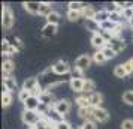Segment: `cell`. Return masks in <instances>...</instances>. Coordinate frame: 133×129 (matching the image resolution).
Segmentation results:
<instances>
[{
    "mask_svg": "<svg viewBox=\"0 0 133 129\" xmlns=\"http://www.w3.org/2000/svg\"><path fill=\"white\" fill-rule=\"evenodd\" d=\"M23 123L27 125V128H35L37 123L42 120V116L39 114V111H30V110H24L21 114Z\"/></svg>",
    "mask_w": 133,
    "mask_h": 129,
    "instance_id": "6da1fadb",
    "label": "cell"
},
{
    "mask_svg": "<svg viewBox=\"0 0 133 129\" xmlns=\"http://www.w3.org/2000/svg\"><path fill=\"white\" fill-rule=\"evenodd\" d=\"M14 23H15V17H14L12 9L6 5H3V9H2V26L5 30H11L14 27Z\"/></svg>",
    "mask_w": 133,
    "mask_h": 129,
    "instance_id": "7a4b0ae2",
    "label": "cell"
},
{
    "mask_svg": "<svg viewBox=\"0 0 133 129\" xmlns=\"http://www.w3.org/2000/svg\"><path fill=\"white\" fill-rule=\"evenodd\" d=\"M51 68H52V72H54V74H57V75H64V74L72 72V68H73V66H70V65H69L66 60H58V62H55Z\"/></svg>",
    "mask_w": 133,
    "mask_h": 129,
    "instance_id": "3957f363",
    "label": "cell"
},
{
    "mask_svg": "<svg viewBox=\"0 0 133 129\" xmlns=\"http://www.w3.org/2000/svg\"><path fill=\"white\" fill-rule=\"evenodd\" d=\"M52 108H54L58 114H61V116L64 117L66 114H69V113H70L72 104H70V101H69V99H58Z\"/></svg>",
    "mask_w": 133,
    "mask_h": 129,
    "instance_id": "277c9868",
    "label": "cell"
},
{
    "mask_svg": "<svg viewBox=\"0 0 133 129\" xmlns=\"http://www.w3.org/2000/svg\"><path fill=\"white\" fill-rule=\"evenodd\" d=\"M91 62H93V57H90L88 54H81L78 59L75 60V68H78V69H81L82 72H85L87 69L90 68Z\"/></svg>",
    "mask_w": 133,
    "mask_h": 129,
    "instance_id": "5b68a950",
    "label": "cell"
},
{
    "mask_svg": "<svg viewBox=\"0 0 133 129\" xmlns=\"http://www.w3.org/2000/svg\"><path fill=\"white\" fill-rule=\"evenodd\" d=\"M93 120L96 123H106L109 120V113L105 108H93Z\"/></svg>",
    "mask_w": 133,
    "mask_h": 129,
    "instance_id": "8992f818",
    "label": "cell"
},
{
    "mask_svg": "<svg viewBox=\"0 0 133 129\" xmlns=\"http://www.w3.org/2000/svg\"><path fill=\"white\" fill-rule=\"evenodd\" d=\"M18 89V84H17V80L14 78L12 75H3V92H11L12 93L14 90Z\"/></svg>",
    "mask_w": 133,
    "mask_h": 129,
    "instance_id": "52a82bcc",
    "label": "cell"
},
{
    "mask_svg": "<svg viewBox=\"0 0 133 129\" xmlns=\"http://www.w3.org/2000/svg\"><path fill=\"white\" fill-rule=\"evenodd\" d=\"M39 101H41V104L43 105H46V107H49V108H52L55 105V98H54V95L51 92H48V90H43L42 93H41V96H39Z\"/></svg>",
    "mask_w": 133,
    "mask_h": 129,
    "instance_id": "ba28073f",
    "label": "cell"
},
{
    "mask_svg": "<svg viewBox=\"0 0 133 129\" xmlns=\"http://www.w3.org/2000/svg\"><path fill=\"white\" fill-rule=\"evenodd\" d=\"M108 47H111L117 54H120V53H123V51L126 50V42H124L121 38H112L108 42Z\"/></svg>",
    "mask_w": 133,
    "mask_h": 129,
    "instance_id": "9c48e42d",
    "label": "cell"
},
{
    "mask_svg": "<svg viewBox=\"0 0 133 129\" xmlns=\"http://www.w3.org/2000/svg\"><path fill=\"white\" fill-rule=\"evenodd\" d=\"M91 45H93L97 51H102V50L108 45V41H106L100 33H96V35L91 36Z\"/></svg>",
    "mask_w": 133,
    "mask_h": 129,
    "instance_id": "30bf717a",
    "label": "cell"
},
{
    "mask_svg": "<svg viewBox=\"0 0 133 129\" xmlns=\"http://www.w3.org/2000/svg\"><path fill=\"white\" fill-rule=\"evenodd\" d=\"M24 110H30V111H37L39 108V105H41V101H39V96H35V95H31L30 98L25 101L24 104Z\"/></svg>",
    "mask_w": 133,
    "mask_h": 129,
    "instance_id": "8fae6325",
    "label": "cell"
},
{
    "mask_svg": "<svg viewBox=\"0 0 133 129\" xmlns=\"http://www.w3.org/2000/svg\"><path fill=\"white\" fill-rule=\"evenodd\" d=\"M23 8L31 15H36L41 11V2H23Z\"/></svg>",
    "mask_w": 133,
    "mask_h": 129,
    "instance_id": "7c38bea8",
    "label": "cell"
},
{
    "mask_svg": "<svg viewBox=\"0 0 133 129\" xmlns=\"http://www.w3.org/2000/svg\"><path fill=\"white\" fill-rule=\"evenodd\" d=\"M57 30H58V26L48 24V23H46V24L42 27V30H41V35H42L43 38H52V36H55Z\"/></svg>",
    "mask_w": 133,
    "mask_h": 129,
    "instance_id": "4fadbf2b",
    "label": "cell"
},
{
    "mask_svg": "<svg viewBox=\"0 0 133 129\" xmlns=\"http://www.w3.org/2000/svg\"><path fill=\"white\" fill-rule=\"evenodd\" d=\"M88 96V99H90V104L93 108H99L100 105H102L103 102V96H102V93H99V92H93L90 93V95H87Z\"/></svg>",
    "mask_w": 133,
    "mask_h": 129,
    "instance_id": "5bb4252c",
    "label": "cell"
},
{
    "mask_svg": "<svg viewBox=\"0 0 133 129\" xmlns=\"http://www.w3.org/2000/svg\"><path fill=\"white\" fill-rule=\"evenodd\" d=\"M69 86H70V89L75 93H82V90H84V80H81V78H70L69 80Z\"/></svg>",
    "mask_w": 133,
    "mask_h": 129,
    "instance_id": "9a60e30c",
    "label": "cell"
},
{
    "mask_svg": "<svg viewBox=\"0 0 133 129\" xmlns=\"http://www.w3.org/2000/svg\"><path fill=\"white\" fill-rule=\"evenodd\" d=\"M84 26H85L87 30L93 32V35H96V33H100V32H102V27H100V24L97 23L96 20H85Z\"/></svg>",
    "mask_w": 133,
    "mask_h": 129,
    "instance_id": "2e32d148",
    "label": "cell"
},
{
    "mask_svg": "<svg viewBox=\"0 0 133 129\" xmlns=\"http://www.w3.org/2000/svg\"><path fill=\"white\" fill-rule=\"evenodd\" d=\"M14 71H15V63L11 59L3 60V65H2V72H3V75H12Z\"/></svg>",
    "mask_w": 133,
    "mask_h": 129,
    "instance_id": "e0dca14e",
    "label": "cell"
},
{
    "mask_svg": "<svg viewBox=\"0 0 133 129\" xmlns=\"http://www.w3.org/2000/svg\"><path fill=\"white\" fill-rule=\"evenodd\" d=\"M46 119H48V120H51V122L54 123H58V122H63V120H64V117L61 116V114H58V113H57V111L54 110V108H49V111H48V114H46Z\"/></svg>",
    "mask_w": 133,
    "mask_h": 129,
    "instance_id": "ac0fdd59",
    "label": "cell"
},
{
    "mask_svg": "<svg viewBox=\"0 0 133 129\" xmlns=\"http://www.w3.org/2000/svg\"><path fill=\"white\" fill-rule=\"evenodd\" d=\"M52 11H54V9H52V5H51V3H48V2H41V11H39V15H42V17L46 18Z\"/></svg>",
    "mask_w": 133,
    "mask_h": 129,
    "instance_id": "d6986e66",
    "label": "cell"
},
{
    "mask_svg": "<svg viewBox=\"0 0 133 129\" xmlns=\"http://www.w3.org/2000/svg\"><path fill=\"white\" fill-rule=\"evenodd\" d=\"M2 53H3L5 56H14V54H17L15 48H14L9 42H8L6 39H5V41H2Z\"/></svg>",
    "mask_w": 133,
    "mask_h": 129,
    "instance_id": "ffe728a7",
    "label": "cell"
},
{
    "mask_svg": "<svg viewBox=\"0 0 133 129\" xmlns=\"http://www.w3.org/2000/svg\"><path fill=\"white\" fill-rule=\"evenodd\" d=\"M6 41L12 45L14 48H15V51H17V53L23 50V42H21V39H19V38H17V36H8Z\"/></svg>",
    "mask_w": 133,
    "mask_h": 129,
    "instance_id": "44dd1931",
    "label": "cell"
},
{
    "mask_svg": "<svg viewBox=\"0 0 133 129\" xmlns=\"http://www.w3.org/2000/svg\"><path fill=\"white\" fill-rule=\"evenodd\" d=\"M94 20H96L99 24H103L105 21H108V20H109V12L106 11V9H100V11H97V12H96Z\"/></svg>",
    "mask_w": 133,
    "mask_h": 129,
    "instance_id": "7402d4cb",
    "label": "cell"
},
{
    "mask_svg": "<svg viewBox=\"0 0 133 129\" xmlns=\"http://www.w3.org/2000/svg\"><path fill=\"white\" fill-rule=\"evenodd\" d=\"M35 129H54V123L48 120L46 117H42V120L35 126Z\"/></svg>",
    "mask_w": 133,
    "mask_h": 129,
    "instance_id": "603a6c76",
    "label": "cell"
},
{
    "mask_svg": "<svg viewBox=\"0 0 133 129\" xmlns=\"http://www.w3.org/2000/svg\"><path fill=\"white\" fill-rule=\"evenodd\" d=\"M94 89H96V83L93 80H84V90H82V93L84 95H90V93L94 92Z\"/></svg>",
    "mask_w": 133,
    "mask_h": 129,
    "instance_id": "cb8c5ba5",
    "label": "cell"
},
{
    "mask_svg": "<svg viewBox=\"0 0 133 129\" xmlns=\"http://www.w3.org/2000/svg\"><path fill=\"white\" fill-rule=\"evenodd\" d=\"M76 104H78L79 108H90L91 107L90 99H88L87 95H81V96H78V98H76Z\"/></svg>",
    "mask_w": 133,
    "mask_h": 129,
    "instance_id": "d4e9b609",
    "label": "cell"
},
{
    "mask_svg": "<svg viewBox=\"0 0 133 129\" xmlns=\"http://www.w3.org/2000/svg\"><path fill=\"white\" fill-rule=\"evenodd\" d=\"M96 12H97V11H96L93 6L87 5V8L82 11V18H85V20H94V17H96Z\"/></svg>",
    "mask_w": 133,
    "mask_h": 129,
    "instance_id": "484cf974",
    "label": "cell"
},
{
    "mask_svg": "<svg viewBox=\"0 0 133 129\" xmlns=\"http://www.w3.org/2000/svg\"><path fill=\"white\" fill-rule=\"evenodd\" d=\"M60 14L57 12V11H52V12L49 14L48 17H46V23L48 24H54V26H58V23H60Z\"/></svg>",
    "mask_w": 133,
    "mask_h": 129,
    "instance_id": "4316f807",
    "label": "cell"
},
{
    "mask_svg": "<svg viewBox=\"0 0 133 129\" xmlns=\"http://www.w3.org/2000/svg\"><path fill=\"white\" fill-rule=\"evenodd\" d=\"M69 11H76V12H82L85 8H87V5L85 3H82V2H70L69 5Z\"/></svg>",
    "mask_w": 133,
    "mask_h": 129,
    "instance_id": "83f0119b",
    "label": "cell"
},
{
    "mask_svg": "<svg viewBox=\"0 0 133 129\" xmlns=\"http://www.w3.org/2000/svg\"><path fill=\"white\" fill-rule=\"evenodd\" d=\"M114 75L117 77V78H126L129 74H127L124 65H117V66L114 68Z\"/></svg>",
    "mask_w": 133,
    "mask_h": 129,
    "instance_id": "f1b7e54d",
    "label": "cell"
},
{
    "mask_svg": "<svg viewBox=\"0 0 133 129\" xmlns=\"http://www.w3.org/2000/svg\"><path fill=\"white\" fill-rule=\"evenodd\" d=\"M11 104H12V93L11 92L2 93V107L6 108V107H9Z\"/></svg>",
    "mask_w": 133,
    "mask_h": 129,
    "instance_id": "f546056e",
    "label": "cell"
},
{
    "mask_svg": "<svg viewBox=\"0 0 133 129\" xmlns=\"http://www.w3.org/2000/svg\"><path fill=\"white\" fill-rule=\"evenodd\" d=\"M123 15H121L120 11H117V12H109V21H112L115 24H121L123 23Z\"/></svg>",
    "mask_w": 133,
    "mask_h": 129,
    "instance_id": "4dcf8cb0",
    "label": "cell"
},
{
    "mask_svg": "<svg viewBox=\"0 0 133 129\" xmlns=\"http://www.w3.org/2000/svg\"><path fill=\"white\" fill-rule=\"evenodd\" d=\"M102 53H103V56L106 57V60H112L115 56H117V53H115L114 50L111 48V47H108V45H106V47L102 50Z\"/></svg>",
    "mask_w": 133,
    "mask_h": 129,
    "instance_id": "1f68e13d",
    "label": "cell"
},
{
    "mask_svg": "<svg viewBox=\"0 0 133 129\" xmlns=\"http://www.w3.org/2000/svg\"><path fill=\"white\" fill-rule=\"evenodd\" d=\"M93 62H94V63H97V65H102V63H105V62H106V57L103 56L102 51H96V53L93 54Z\"/></svg>",
    "mask_w": 133,
    "mask_h": 129,
    "instance_id": "d6a6232c",
    "label": "cell"
},
{
    "mask_svg": "<svg viewBox=\"0 0 133 129\" xmlns=\"http://www.w3.org/2000/svg\"><path fill=\"white\" fill-rule=\"evenodd\" d=\"M67 20L69 21H78L79 18H82V12H76V11H67Z\"/></svg>",
    "mask_w": 133,
    "mask_h": 129,
    "instance_id": "836d02e7",
    "label": "cell"
},
{
    "mask_svg": "<svg viewBox=\"0 0 133 129\" xmlns=\"http://www.w3.org/2000/svg\"><path fill=\"white\" fill-rule=\"evenodd\" d=\"M123 101L127 105H133V90H127L123 93Z\"/></svg>",
    "mask_w": 133,
    "mask_h": 129,
    "instance_id": "e575fe53",
    "label": "cell"
},
{
    "mask_svg": "<svg viewBox=\"0 0 133 129\" xmlns=\"http://www.w3.org/2000/svg\"><path fill=\"white\" fill-rule=\"evenodd\" d=\"M30 96H31L30 92H27V90H24V89H21V90L18 92V99H19V102H23V104H24Z\"/></svg>",
    "mask_w": 133,
    "mask_h": 129,
    "instance_id": "d590c367",
    "label": "cell"
},
{
    "mask_svg": "<svg viewBox=\"0 0 133 129\" xmlns=\"http://www.w3.org/2000/svg\"><path fill=\"white\" fill-rule=\"evenodd\" d=\"M79 129H97V123L94 120H85Z\"/></svg>",
    "mask_w": 133,
    "mask_h": 129,
    "instance_id": "8d00e7d4",
    "label": "cell"
},
{
    "mask_svg": "<svg viewBox=\"0 0 133 129\" xmlns=\"http://www.w3.org/2000/svg\"><path fill=\"white\" fill-rule=\"evenodd\" d=\"M70 75H72V78H81V80H85V78H84V72H82L81 69L75 68V66L72 68V72H70Z\"/></svg>",
    "mask_w": 133,
    "mask_h": 129,
    "instance_id": "74e56055",
    "label": "cell"
},
{
    "mask_svg": "<svg viewBox=\"0 0 133 129\" xmlns=\"http://www.w3.org/2000/svg\"><path fill=\"white\" fill-rule=\"evenodd\" d=\"M54 129H72V125L66 120H63V122H58L54 125Z\"/></svg>",
    "mask_w": 133,
    "mask_h": 129,
    "instance_id": "f35d334b",
    "label": "cell"
},
{
    "mask_svg": "<svg viewBox=\"0 0 133 129\" xmlns=\"http://www.w3.org/2000/svg\"><path fill=\"white\" fill-rule=\"evenodd\" d=\"M121 129H133V120L132 119H126L121 122Z\"/></svg>",
    "mask_w": 133,
    "mask_h": 129,
    "instance_id": "ab89813d",
    "label": "cell"
},
{
    "mask_svg": "<svg viewBox=\"0 0 133 129\" xmlns=\"http://www.w3.org/2000/svg\"><path fill=\"white\" fill-rule=\"evenodd\" d=\"M123 65H124V68H126L127 74H133V57L130 60H127L126 63H123Z\"/></svg>",
    "mask_w": 133,
    "mask_h": 129,
    "instance_id": "60d3db41",
    "label": "cell"
},
{
    "mask_svg": "<svg viewBox=\"0 0 133 129\" xmlns=\"http://www.w3.org/2000/svg\"><path fill=\"white\" fill-rule=\"evenodd\" d=\"M129 26H130V27H132V29H133V18L130 20V21H129Z\"/></svg>",
    "mask_w": 133,
    "mask_h": 129,
    "instance_id": "b9f144b4",
    "label": "cell"
},
{
    "mask_svg": "<svg viewBox=\"0 0 133 129\" xmlns=\"http://www.w3.org/2000/svg\"><path fill=\"white\" fill-rule=\"evenodd\" d=\"M132 9H133V8H132Z\"/></svg>",
    "mask_w": 133,
    "mask_h": 129,
    "instance_id": "7bdbcfd3",
    "label": "cell"
}]
</instances>
